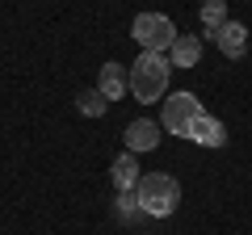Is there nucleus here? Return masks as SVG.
Instances as JSON below:
<instances>
[{"label": "nucleus", "mask_w": 252, "mask_h": 235, "mask_svg": "<svg viewBox=\"0 0 252 235\" xmlns=\"http://www.w3.org/2000/svg\"><path fill=\"white\" fill-rule=\"evenodd\" d=\"M168 76H172L168 55L143 51L135 63H130V72H126V92L135 101H143V105H156V101H164V92H168Z\"/></svg>", "instance_id": "nucleus-1"}, {"label": "nucleus", "mask_w": 252, "mask_h": 235, "mask_svg": "<svg viewBox=\"0 0 252 235\" xmlns=\"http://www.w3.org/2000/svg\"><path fill=\"white\" fill-rule=\"evenodd\" d=\"M135 198H139V206H143L147 218H168L172 210L181 206V185H177V176H168V172H143Z\"/></svg>", "instance_id": "nucleus-2"}, {"label": "nucleus", "mask_w": 252, "mask_h": 235, "mask_svg": "<svg viewBox=\"0 0 252 235\" xmlns=\"http://www.w3.org/2000/svg\"><path fill=\"white\" fill-rule=\"evenodd\" d=\"M130 38H135L143 51H160V55H168V46L177 42V26H172L164 13H139V17L130 21Z\"/></svg>", "instance_id": "nucleus-3"}, {"label": "nucleus", "mask_w": 252, "mask_h": 235, "mask_svg": "<svg viewBox=\"0 0 252 235\" xmlns=\"http://www.w3.org/2000/svg\"><path fill=\"white\" fill-rule=\"evenodd\" d=\"M198 114H206V109H202V101L193 97V92H172V97H164V109H160L164 135H181L185 139Z\"/></svg>", "instance_id": "nucleus-4"}, {"label": "nucleus", "mask_w": 252, "mask_h": 235, "mask_svg": "<svg viewBox=\"0 0 252 235\" xmlns=\"http://www.w3.org/2000/svg\"><path fill=\"white\" fill-rule=\"evenodd\" d=\"M160 122H152V118H135V122H126V151H156L160 147Z\"/></svg>", "instance_id": "nucleus-5"}, {"label": "nucleus", "mask_w": 252, "mask_h": 235, "mask_svg": "<svg viewBox=\"0 0 252 235\" xmlns=\"http://www.w3.org/2000/svg\"><path fill=\"white\" fill-rule=\"evenodd\" d=\"M210 38H215V46L227 59H244V55H248V29H244L240 21H231V17H227V26H219Z\"/></svg>", "instance_id": "nucleus-6"}, {"label": "nucleus", "mask_w": 252, "mask_h": 235, "mask_svg": "<svg viewBox=\"0 0 252 235\" xmlns=\"http://www.w3.org/2000/svg\"><path fill=\"white\" fill-rule=\"evenodd\" d=\"M185 139H193L198 147H227V126L219 122L215 114H198Z\"/></svg>", "instance_id": "nucleus-7"}, {"label": "nucleus", "mask_w": 252, "mask_h": 235, "mask_svg": "<svg viewBox=\"0 0 252 235\" xmlns=\"http://www.w3.org/2000/svg\"><path fill=\"white\" fill-rule=\"evenodd\" d=\"M109 176H114L118 193H135V189H139V181H143V172H139L135 151H122V155H118V160H114V168H109Z\"/></svg>", "instance_id": "nucleus-8"}, {"label": "nucleus", "mask_w": 252, "mask_h": 235, "mask_svg": "<svg viewBox=\"0 0 252 235\" xmlns=\"http://www.w3.org/2000/svg\"><path fill=\"white\" fill-rule=\"evenodd\" d=\"M198 59H202V38L177 34V42L168 46V63H172V67H193Z\"/></svg>", "instance_id": "nucleus-9"}, {"label": "nucleus", "mask_w": 252, "mask_h": 235, "mask_svg": "<svg viewBox=\"0 0 252 235\" xmlns=\"http://www.w3.org/2000/svg\"><path fill=\"white\" fill-rule=\"evenodd\" d=\"M97 88H101V97H105V101L126 97V67L122 63H105V67H101V76H97Z\"/></svg>", "instance_id": "nucleus-10"}, {"label": "nucleus", "mask_w": 252, "mask_h": 235, "mask_svg": "<svg viewBox=\"0 0 252 235\" xmlns=\"http://www.w3.org/2000/svg\"><path fill=\"white\" fill-rule=\"evenodd\" d=\"M76 109H80L84 118H105V109H109V101L101 97V88H84L80 97H76Z\"/></svg>", "instance_id": "nucleus-11"}, {"label": "nucleus", "mask_w": 252, "mask_h": 235, "mask_svg": "<svg viewBox=\"0 0 252 235\" xmlns=\"http://www.w3.org/2000/svg\"><path fill=\"white\" fill-rule=\"evenodd\" d=\"M202 26H206V34L227 26V0H202Z\"/></svg>", "instance_id": "nucleus-12"}, {"label": "nucleus", "mask_w": 252, "mask_h": 235, "mask_svg": "<svg viewBox=\"0 0 252 235\" xmlns=\"http://www.w3.org/2000/svg\"><path fill=\"white\" fill-rule=\"evenodd\" d=\"M114 214L122 218V223H135V218L143 214V206H139V198H135V193H118V202H114Z\"/></svg>", "instance_id": "nucleus-13"}]
</instances>
